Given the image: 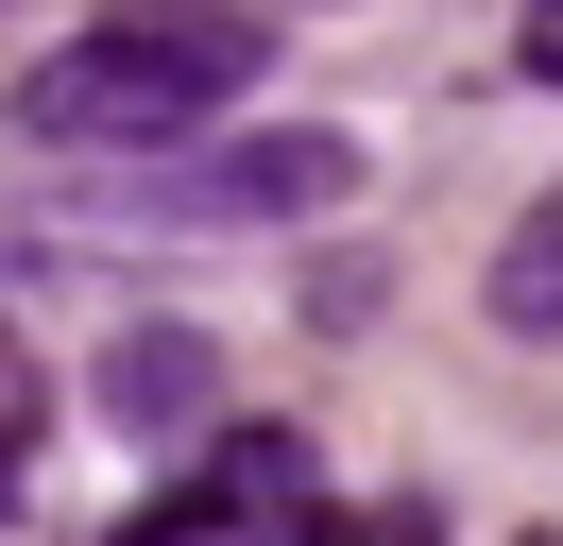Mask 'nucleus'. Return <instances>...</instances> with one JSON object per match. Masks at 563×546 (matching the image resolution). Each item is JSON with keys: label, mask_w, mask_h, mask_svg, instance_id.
Segmentation results:
<instances>
[{"label": "nucleus", "mask_w": 563, "mask_h": 546, "mask_svg": "<svg viewBox=\"0 0 563 546\" xmlns=\"http://www.w3.org/2000/svg\"><path fill=\"white\" fill-rule=\"evenodd\" d=\"M35 410H52V393H35V341L0 325V461H35Z\"/></svg>", "instance_id": "423d86ee"}, {"label": "nucleus", "mask_w": 563, "mask_h": 546, "mask_svg": "<svg viewBox=\"0 0 563 546\" xmlns=\"http://www.w3.org/2000/svg\"><path fill=\"white\" fill-rule=\"evenodd\" d=\"M478 307H495V325H512V341H563V188L529 205L512 239H495V273H478Z\"/></svg>", "instance_id": "20e7f679"}, {"label": "nucleus", "mask_w": 563, "mask_h": 546, "mask_svg": "<svg viewBox=\"0 0 563 546\" xmlns=\"http://www.w3.org/2000/svg\"><path fill=\"white\" fill-rule=\"evenodd\" d=\"M512 68H529V86H563V0H529V18H512Z\"/></svg>", "instance_id": "6e6552de"}, {"label": "nucleus", "mask_w": 563, "mask_h": 546, "mask_svg": "<svg viewBox=\"0 0 563 546\" xmlns=\"http://www.w3.org/2000/svg\"><path fill=\"white\" fill-rule=\"evenodd\" d=\"M529 546H563V529H529Z\"/></svg>", "instance_id": "9d476101"}, {"label": "nucleus", "mask_w": 563, "mask_h": 546, "mask_svg": "<svg viewBox=\"0 0 563 546\" xmlns=\"http://www.w3.org/2000/svg\"><path fill=\"white\" fill-rule=\"evenodd\" d=\"M256 52H274V34H256L240 0H103L86 34L35 52L18 136H52V154H120V171H137V154H188V136L256 86Z\"/></svg>", "instance_id": "f257e3e1"}, {"label": "nucleus", "mask_w": 563, "mask_h": 546, "mask_svg": "<svg viewBox=\"0 0 563 546\" xmlns=\"http://www.w3.org/2000/svg\"><path fill=\"white\" fill-rule=\"evenodd\" d=\"M308 546H444V529H427V512H410V495H393V512H324V529H308Z\"/></svg>", "instance_id": "0eeeda50"}, {"label": "nucleus", "mask_w": 563, "mask_h": 546, "mask_svg": "<svg viewBox=\"0 0 563 546\" xmlns=\"http://www.w3.org/2000/svg\"><path fill=\"white\" fill-rule=\"evenodd\" d=\"M103 205L120 222H324V205H358V136H324V120L188 136V154H137Z\"/></svg>", "instance_id": "f03ea898"}, {"label": "nucleus", "mask_w": 563, "mask_h": 546, "mask_svg": "<svg viewBox=\"0 0 563 546\" xmlns=\"http://www.w3.org/2000/svg\"><path fill=\"white\" fill-rule=\"evenodd\" d=\"M206 495H222V512H308V444H290V427H222ZM308 529H324V512H308Z\"/></svg>", "instance_id": "39448f33"}, {"label": "nucleus", "mask_w": 563, "mask_h": 546, "mask_svg": "<svg viewBox=\"0 0 563 546\" xmlns=\"http://www.w3.org/2000/svg\"><path fill=\"white\" fill-rule=\"evenodd\" d=\"M86 410H103L120 444H188V427H222V341H206V325H120L103 359H86Z\"/></svg>", "instance_id": "7ed1b4c3"}, {"label": "nucleus", "mask_w": 563, "mask_h": 546, "mask_svg": "<svg viewBox=\"0 0 563 546\" xmlns=\"http://www.w3.org/2000/svg\"><path fill=\"white\" fill-rule=\"evenodd\" d=\"M240 18H256V34H274V18H290V0H240ZM308 18H324V0H308Z\"/></svg>", "instance_id": "1a4fd4ad"}]
</instances>
